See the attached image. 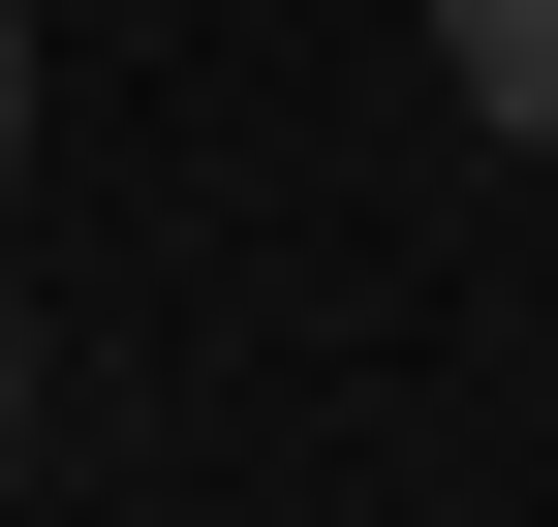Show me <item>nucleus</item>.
Masks as SVG:
<instances>
[{
	"label": "nucleus",
	"instance_id": "7ed1b4c3",
	"mask_svg": "<svg viewBox=\"0 0 558 527\" xmlns=\"http://www.w3.org/2000/svg\"><path fill=\"white\" fill-rule=\"evenodd\" d=\"M0 434H32V310H0Z\"/></svg>",
	"mask_w": 558,
	"mask_h": 527
},
{
	"label": "nucleus",
	"instance_id": "f257e3e1",
	"mask_svg": "<svg viewBox=\"0 0 558 527\" xmlns=\"http://www.w3.org/2000/svg\"><path fill=\"white\" fill-rule=\"evenodd\" d=\"M435 62H465V124H527V156H558V0H435Z\"/></svg>",
	"mask_w": 558,
	"mask_h": 527
},
{
	"label": "nucleus",
	"instance_id": "f03ea898",
	"mask_svg": "<svg viewBox=\"0 0 558 527\" xmlns=\"http://www.w3.org/2000/svg\"><path fill=\"white\" fill-rule=\"evenodd\" d=\"M0 156H32V0H0Z\"/></svg>",
	"mask_w": 558,
	"mask_h": 527
}]
</instances>
